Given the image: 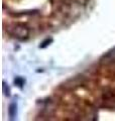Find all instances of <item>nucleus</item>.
Returning a JSON list of instances; mask_svg holds the SVG:
<instances>
[{
	"label": "nucleus",
	"instance_id": "1",
	"mask_svg": "<svg viewBox=\"0 0 115 121\" xmlns=\"http://www.w3.org/2000/svg\"><path fill=\"white\" fill-rule=\"evenodd\" d=\"M8 31L11 35L16 37L18 39H26L29 35L28 28L25 25H22V24H15L13 26H11V27H9Z\"/></svg>",
	"mask_w": 115,
	"mask_h": 121
},
{
	"label": "nucleus",
	"instance_id": "2",
	"mask_svg": "<svg viewBox=\"0 0 115 121\" xmlns=\"http://www.w3.org/2000/svg\"><path fill=\"white\" fill-rule=\"evenodd\" d=\"M16 113H17V105H16L15 102H12V103L9 105V107H8V115H9L11 120L15 119Z\"/></svg>",
	"mask_w": 115,
	"mask_h": 121
},
{
	"label": "nucleus",
	"instance_id": "3",
	"mask_svg": "<svg viewBox=\"0 0 115 121\" xmlns=\"http://www.w3.org/2000/svg\"><path fill=\"white\" fill-rule=\"evenodd\" d=\"M14 83H15V85H17L19 87V88H22V86L24 85V79L21 78V77H17L14 80Z\"/></svg>",
	"mask_w": 115,
	"mask_h": 121
},
{
	"label": "nucleus",
	"instance_id": "4",
	"mask_svg": "<svg viewBox=\"0 0 115 121\" xmlns=\"http://www.w3.org/2000/svg\"><path fill=\"white\" fill-rule=\"evenodd\" d=\"M3 93H4V95L5 96H10V89H9V87L6 85V83L5 82H3Z\"/></svg>",
	"mask_w": 115,
	"mask_h": 121
},
{
	"label": "nucleus",
	"instance_id": "5",
	"mask_svg": "<svg viewBox=\"0 0 115 121\" xmlns=\"http://www.w3.org/2000/svg\"><path fill=\"white\" fill-rule=\"evenodd\" d=\"M53 43V39H47L45 40H44L43 43H41V44L40 45V48H45V47H48V45H49V43Z\"/></svg>",
	"mask_w": 115,
	"mask_h": 121
}]
</instances>
